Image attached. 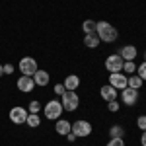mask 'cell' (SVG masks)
Listing matches in <instances>:
<instances>
[{"instance_id":"19","label":"cell","mask_w":146,"mask_h":146,"mask_svg":"<svg viewBox=\"0 0 146 146\" xmlns=\"http://www.w3.org/2000/svg\"><path fill=\"white\" fill-rule=\"evenodd\" d=\"M82 29L86 31V35L88 33H96V22H94V20H86V22L82 23Z\"/></svg>"},{"instance_id":"24","label":"cell","mask_w":146,"mask_h":146,"mask_svg":"<svg viewBox=\"0 0 146 146\" xmlns=\"http://www.w3.org/2000/svg\"><path fill=\"white\" fill-rule=\"evenodd\" d=\"M107 146H125V140L123 138H111V140L107 142Z\"/></svg>"},{"instance_id":"12","label":"cell","mask_w":146,"mask_h":146,"mask_svg":"<svg viewBox=\"0 0 146 146\" xmlns=\"http://www.w3.org/2000/svg\"><path fill=\"white\" fill-rule=\"evenodd\" d=\"M33 82H35V86H47V84H49V74H47V70H37L33 74Z\"/></svg>"},{"instance_id":"17","label":"cell","mask_w":146,"mask_h":146,"mask_svg":"<svg viewBox=\"0 0 146 146\" xmlns=\"http://www.w3.org/2000/svg\"><path fill=\"white\" fill-rule=\"evenodd\" d=\"M127 86L133 88V90H140L142 80H140V76H131V78H127Z\"/></svg>"},{"instance_id":"31","label":"cell","mask_w":146,"mask_h":146,"mask_svg":"<svg viewBox=\"0 0 146 146\" xmlns=\"http://www.w3.org/2000/svg\"><path fill=\"white\" fill-rule=\"evenodd\" d=\"M144 56H146V55H144Z\"/></svg>"},{"instance_id":"9","label":"cell","mask_w":146,"mask_h":146,"mask_svg":"<svg viewBox=\"0 0 146 146\" xmlns=\"http://www.w3.org/2000/svg\"><path fill=\"white\" fill-rule=\"evenodd\" d=\"M25 119H27V111L23 109V107H14L10 111V121L16 125H22L25 123Z\"/></svg>"},{"instance_id":"7","label":"cell","mask_w":146,"mask_h":146,"mask_svg":"<svg viewBox=\"0 0 146 146\" xmlns=\"http://www.w3.org/2000/svg\"><path fill=\"white\" fill-rule=\"evenodd\" d=\"M72 133L76 136H90L92 133V125L88 121H76L72 125Z\"/></svg>"},{"instance_id":"8","label":"cell","mask_w":146,"mask_h":146,"mask_svg":"<svg viewBox=\"0 0 146 146\" xmlns=\"http://www.w3.org/2000/svg\"><path fill=\"white\" fill-rule=\"evenodd\" d=\"M121 98H123V103L125 105H135L136 101H138V90H133V88H125L123 94H121Z\"/></svg>"},{"instance_id":"22","label":"cell","mask_w":146,"mask_h":146,"mask_svg":"<svg viewBox=\"0 0 146 146\" xmlns=\"http://www.w3.org/2000/svg\"><path fill=\"white\" fill-rule=\"evenodd\" d=\"M136 72H138L136 76H140V80L144 82V80H146V60L140 64V66H136Z\"/></svg>"},{"instance_id":"23","label":"cell","mask_w":146,"mask_h":146,"mask_svg":"<svg viewBox=\"0 0 146 146\" xmlns=\"http://www.w3.org/2000/svg\"><path fill=\"white\" fill-rule=\"evenodd\" d=\"M136 125H138V129L146 131V115H140V117L136 119Z\"/></svg>"},{"instance_id":"4","label":"cell","mask_w":146,"mask_h":146,"mask_svg":"<svg viewBox=\"0 0 146 146\" xmlns=\"http://www.w3.org/2000/svg\"><path fill=\"white\" fill-rule=\"evenodd\" d=\"M45 117L47 119H53V121H56L58 117H60V113H62V103L60 101H56V100H53V101H49L45 105Z\"/></svg>"},{"instance_id":"14","label":"cell","mask_w":146,"mask_h":146,"mask_svg":"<svg viewBox=\"0 0 146 146\" xmlns=\"http://www.w3.org/2000/svg\"><path fill=\"white\" fill-rule=\"evenodd\" d=\"M56 133H58V135H62V136H66L68 133H72V125L68 123V121H64V119H62V121H56Z\"/></svg>"},{"instance_id":"6","label":"cell","mask_w":146,"mask_h":146,"mask_svg":"<svg viewBox=\"0 0 146 146\" xmlns=\"http://www.w3.org/2000/svg\"><path fill=\"white\" fill-rule=\"evenodd\" d=\"M109 86H113L115 90H125L127 88V76L121 72H111L109 76Z\"/></svg>"},{"instance_id":"20","label":"cell","mask_w":146,"mask_h":146,"mask_svg":"<svg viewBox=\"0 0 146 146\" xmlns=\"http://www.w3.org/2000/svg\"><path fill=\"white\" fill-rule=\"evenodd\" d=\"M111 136L113 138H121V136H125V131H123V127H119V125H115V127H111Z\"/></svg>"},{"instance_id":"27","label":"cell","mask_w":146,"mask_h":146,"mask_svg":"<svg viewBox=\"0 0 146 146\" xmlns=\"http://www.w3.org/2000/svg\"><path fill=\"white\" fill-rule=\"evenodd\" d=\"M64 92H66V88H64L62 84H56V86H55V94H58V96H62Z\"/></svg>"},{"instance_id":"15","label":"cell","mask_w":146,"mask_h":146,"mask_svg":"<svg viewBox=\"0 0 146 146\" xmlns=\"http://www.w3.org/2000/svg\"><path fill=\"white\" fill-rule=\"evenodd\" d=\"M78 86H80V78L76 76V74L66 76V80H64V88H66V90H72V92H74Z\"/></svg>"},{"instance_id":"5","label":"cell","mask_w":146,"mask_h":146,"mask_svg":"<svg viewBox=\"0 0 146 146\" xmlns=\"http://www.w3.org/2000/svg\"><path fill=\"white\" fill-rule=\"evenodd\" d=\"M123 64H125V60L119 55H111V56L105 58V68L109 72H121L123 70Z\"/></svg>"},{"instance_id":"25","label":"cell","mask_w":146,"mask_h":146,"mask_svg":"<svg viewBox=\"0 0 146 146\" xmlns=\"http://www.w3.org/2000/svg\"><path fill=\"white\" fill-rule=\"evenodd\" d=\"M39 109H41L39 101H31V103H29V113H37Z\"/></svg>"},{"instance_id":"13","label":"cell","mask_w":146,"mask_h":146,"mask_svg":"<svg viewBox=\"0 0 146 146\" xmlns=\"http://www.w3.org/2000/svg\"><path fill=\"white\" fill-rule=\"evenodd\" d=\"M100 94H101V98L105 101H113L115 98H117V90L113 88V86H103L100 90Z\"/></svg>"},{"instance_id":"28","label":"cell","mask_w":146,"mask_h":146,"mask_svg":"<svg viewBox=\"0 0 146 146\" xmlns=\"http://www.w3.org/2000/svg\"><path fill=\"white\" fill-rule=\"evenodd\" d=\"M12 72H14V66L12 64H6L4 66V74H12Z\"/></svg>"},{"instance_id":"3","label":"cell","mask_w":146,"mask_h":146,"mask_svg":"<svg viewBox=\"0 0 146 146\" xmlns=\"http://www.w3.org/2000/svg\"><path fill=\"white\" fill-rule=\"evenodd\" d=\"M20 70H22L23 76H33L35 72L39 70L37 68V60L31 58V56H23L22 60H20Z\"/></svg>"},{"instance_id":"16","label":"cell","mask_w":146,"mask_h":146,"mask_svg":"<svg viewBox=\"0 0 146 146\" xmlns=\"http://www.w3.org/2000/svg\"><path fill=\"white\" fill-rule=\"evenodd\" d=\"M84 45L90 47V49H96V47L100 45V37H98V33H88L86 37H84Z\"/></svg>"},{"instance_id":"2","label":"cell","mask_w":146,"mask_h":146,"mask_svg":"<svg viewBox=\"0 0 146 146\" xmlns=\"http://www.w3.org/2000/svg\"><path fill=\"white\" fill-rule=\"evenodd\" d=\"M78 105H80V98H78L76 92L66 90L64 94H62V109H66V111H74Z\"/></svg>"},{"instance_id":"11","label":"cell","mask_w":146,"mask_h":146,"mask_svg":"<svg viewBox=\"0 0 146 146\" xmlns=\"http://www.w3.org/2000/svg\"><path fill=\"white\" fill-rule=\"evenodd\" d=\"M119 56H121L123 60H133V58H136V47H133V45L123 47L121 53H119Z\"/></svg>"},{"instance_id":"1","label":"cell","mask_w":146,"mask_h":146,"mask_svg":"<svg viewBox=\"0 0 146 146\" xmlns=\"http://www.w3.org/2000/svg\"><path fill=\"white\" fill-rule=\"evenodd\" d=\"M96 33L100 41H105V43H111L117 39V29L107 22H96Z\"/></svg>"},{"instance_id":"26","label":"cell","mask_w":146,"mask_h":146,"mask_svg":"<svg viewBox=\"0 0 146 146\" xmlns=\"http://www.w3.org/2000/svg\"><path fill=\"white\" fill-rule=\"evenodd\" d=\"M107 103H109V105H107V107H109V111H119V103H117V101L113 100V101H107Z\"/></svg>"},{"instance_id":"10","label":"cell","mask_w":146,"mask_h":146,"mask_svg":"<svg viewBox=\"0 0 146 146\" xmlns=\"http://www.w3.org/2000/svg\"><path fill=\"white\" fill-rule=\"evenodd\" d=\"M18 88L22 92H31L35 88V82H33V76H22L18 80Z\"/></svg>"},{"instance_id":"18","label":"cell","mask_w":146,"mask_h":146,"mask_svg":"<svg viewBox=\"0 0 146 146\" xmlns=\"http://www.w3.org/2000/svg\"><path fill=\"white\" fill-rule=\"evenodd\" d=\"M25 123L29 125V127H39L41 125V119H39V115L37 113H31V115H27V119H25Z\"/></svg>"},{"instance_id":"30","label":"cell","mask_w":146,"mask_h":146,"mask_svg":"<svg viewBox=\"0 0 146 146\" xmlns=\"http://www.w3.org/2000/svg\"><path fill=\"white\" fill-rule=\"evenodd\" d=\"M2 74H4V66L0 64V76H2Z\"/></svg>"},{"instance_id":"29","label":"cell","mask_w":146,"mask_h":146,"mask_svg":"<svg viewBox=\"0 0 146 146\" xmlns=\"http://www.w3.org/2000/svg\"><path fill=\"white\" fill-rule=\"evenodd\" d=\"M140 142H142V146H146V131L142 133V136H140Z\"/></svg>"},{"instance_id":"21","label":"cell","mask_w":146,"mask_h":146,"mask_svg":"<svg viewBox=\"0 0 146 146\" xmlns=\"http://www.w3.org/2000/svg\"><path fill=\"white\" fill-rule=\"evenodd\" d=\"M123 70H125V72H129V74H133V72H136V64L133 62V60H125Z\"/></svg>"}]
</instances>
